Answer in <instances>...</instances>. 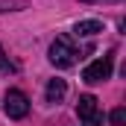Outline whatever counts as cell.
Returning a JSON list of instances; mask_svg holds the SVG:
<instances>
[{"mask_svg":"<svg viewBox=\"0 0 126 126\" xmlns=\"http://www.w3.org/2000/svg\"><path fill=\"white\" fill-rule=\"evenodd\" d=\"M76 59H79V50L73 47V41L67 35H59L50 44V62L56 64V67H73Z\"/></svg>","mask_w":126,"mask_h":126,"instance_id":"1","label":"cell"},{"mask_svg":"<svg viewBox=\"0 0 126 126\" xmlns=\"http://www.w3.org/2000/svg\"><path fill=\"white\" fill-rule=\"evenodd\" d=\"M3 111H6L12 120L27 117V114H30V100H27V94H24V91H18V88L6 91V97H3Z\"/></svg>","mask_w":126,"mask_h":126,"instance_id":"2","label":"cell"},{"mask_svg":"<svg viewBox=\"0 0 126 126\" xmlns=\"http://www.w3.org/2000/svg\"><path fill=\"white\" fill-rule=\"evenodd\" d=\"M111 56H103V59H94V62L88 64L85 70H82V82H88V85H97V82H106L109 76H111Z\"/></svg>","mask_w":126,"mask_h":126,"instance_id":"3","label":"cell"},{"mask_svg":"<svg viewBox=\"0 0 126 126\" xmlns=\"http://www.w3.org/2000/svg\"><path fill=\"white\" fill-rule=\"evenodd\" d=\"M76 114L85 126H100L103 123V114L97 111V97L94 94H82L79 103H76Z\"/></svg>","mask_w":126,"mask_h":126,"instance_id":"4","label":"cell"},{"mask_svg":"<svg viewBox=\"0 0 126 126\" xmlns=\"http://www.w3.org/2000/svg\"><path fill=\"white\" fill-rule=\"evenodd\" d=\"M64 94H67V82H64V79H50V82H47V91H44L47 103H62Z\"/></svg>","mask_w":126,"mask_h":126,"instance_id":"5","label":"cell"},{"mask_svg":"<svg viewBox=\"0 0 126 126\" xmlns=\"http://www.w3.org/2000/svg\"><path fill=\"white\" fill-rule=\"evenodd\" d=\"M73 32L76 35H97V32H103V21H97V18H91V21H79L76 27H73Z\"/></svg>","mask_w":126,"mask_h":126,"instance_id":"6","label":"cell"},{"mask_svg":"<svg viewBox=\"0 0 126 126\" xmlns=\"http://www.w3.org/2000/svg\"><path fill=\"white\" fill-rule=\"evenodd\" d=\"M109 120H111L114 126H123L126 123V109H114V111L109 114Z\"/></svg>","mask_w":126,"mask_h":126,"instance_id":"7","label":"cell"},{"mask_svg":"<svg viewBox=\"0 0 126 126\" xmlns=\"http://www.w3.org/2000/svg\"><path fill=\"white\" fill-rule=\"evenodd\" d=\"M15 70V64L9 62V56L3 53V47H0V73H12Z\"/></svg>","mask_w":126,"mask_h":126,"instance_id":"8","label":"cell"},{"mask_svg":"<svg viewBox=\"0 0 126 126\" xmlns=\"http://www.w3.org/2000/svg\"><path fill=\"white\" fill-rule=\"evenodd\" d=\"M82 3H120V0H82Z\"/></svg>","mask_w":126,"mask_h":126,"instance_id":"9","label":"cell"}]
</instances>
